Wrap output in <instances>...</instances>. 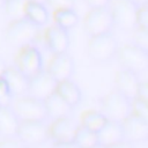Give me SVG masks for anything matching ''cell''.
<instances>
[{
  "label": "cell",
  "mask_w": 148,
  "mask_h": 148,
  "mask_svg": "<svg viewBox=\"0 0 148 148\" xmlns=\"http://www.w3.org/2000/svg\"><path fill=\"white\" fill-rule=\"evenodd\" d=\"M136 28L148 30V5L138 7L136 12Z\"/></svg>",
  "instance_id": "f1b7e54d"
},
{
  "label": "cell",
  "mask_w": 148,
  "mask_h": 148,
  "mask_svg": "<svg viewBox=\"0 0 148 148\" xmlns=\"http://www.w3.org/2000/svg\"><path fill=\"white\" fill-rule=\"evenodd\" d=\"M47 118L54 120L58 118H64V117H69L73 108L68 105L58 94L57 91L50 95L46 99H44Z\"/></svg>",
  "instance_id": "d6986e66"
},
{
  "label": "cell",
  "mask_w": 148,
  "mask_h": 148,
  "mask_svg": "<svg viewBox=\"0 0 148 148\" xmlns=\"http://www.w3.org/2000/svg\"><path fill=\"white\" fill-rule=\"evenodd\" d=\"M74 142L80 148H92V147L98 145L97 133L80 125L76 128V133H75V136H74Z\"/></svg>",
  "instance_id": "cb8c5ba5"
},
{
  "label": "cell",
  "mask_w": 148,
  "mask_h": 148,
  "mask_svg": "<svg viewBox=\"0 0 148 148\" xmlns=\"http://www.w3.org/2000/svg\"><path fill=\"white\" fill-rule=\"evenodd\" d=\"M13 95L2 75H0V106H10Z\"/></svg>",
  "instance_id": "83f0119b"
},
{
  "label": "cell",
  "mask_w": 148,
  "mask_h": 148,
  "mask_svg": "<svg viewBox=\"0 0 148 148\" xmlns=\"http://www.w3.org/2000/svg\"><path fill=\"white\" fill-rule=\"evenodd\" d=\"M124 132V140L132 143L145 142L148 139V120L139 118L134 114H130L121 121Z\"/></svg>",
  "instance_id": "8fae6325"
},
{
  "label": "cell",
  "mask_w": 148,
  "mask_h": 148,
  "mask_svg": "<svg viewBox=\"0 0 148 148\" xmlns=\"http://www.w3.org/2000/svg\"><path fill=\"white\" fill-rule=\"evenodd\" d=\"M76 128H77V125L69 117L54 119L52 124L49 126L50 139L53 140V143L74 141Z\"/></svg>",
  "instance_id": "4fadbf2b"
},
{
  "label": "cell",
  "mask_w": 148,
  "mask_h": 148,
  "mask_svg": "<svg viewBox=\"0 0 148 148\" xmlns=\"http://www.w3.org/2000/svg\"><path fill=\"white\" fill-rule=\"evenodd\" d=\"M31 1H36V2H40V3H44V5H45V2H46V0H31Z\"/></svg>",
  "instance_id": "74e56055"
},
{
  "label": "cell",
  "mask_w": 148,
  "mask_h": 148,
  "mask_svg": "<svg viewBox=\"0 0 148 148\" xmlns=\"http://www.w3.org/2000/svg\"><path fill=\"white\" fill-rule=\"evenodd\" d=\"M25 147L22 145L16 138H3L0 141V148H23Z\"/></svg>",
  "instance_id": "4dcf8cb0"
},
{
  "label": "cell",
  "mask_w": 148,
  "mask_h": 148,
  "mask_svg": "<svg viewBox=\"0 0 148 148\" xmlns=\"http://www.w3.org/2000/svg\"><path fill=\"white\" fill-rule=\"evenodd\" d=\"M101 112L108 120L121 123L131 114V101L117 90H112L102 97Z\"/></svg>",
  "instance_id": "3957f363"
},
{
  "label": "cell",
  "mask_w": 148,
  "mask_h": 148,
  "mask_svg": "<svg viewBox=\"0 0 148 148\" xmlns=\"http://www.w3.org/2000/svg\"><path fill=\"white\" fill-rule=\"evenodd\" d=\"M57 86L58 82L52 77V75L47 71L42 69L36 75L29 77V88L27 95L44 101L50 95L56 92Z\"/></svg>",
  "instance_id": "30bf717a"
},
{
  "label": "cell",
  "mask_w": 148,
  "mask_h": 148,
  "mask_svg": "<svg viewBox=\"0 0 148 148\" xmlns=\"http://www.w3.org/2000/svg\"><path fill=\"white\" fill-rule=\"evenodd\" d=\"M106 120L108 119L101 111L88 110L81 114V126L96 133L102 128V126L106 123Z\"/></svg>",
  "instance_id": "603a6c76"
},
{
  "label": "cell",
  "mask_w": 148,
  "mask_h": 148,
  "mask_svg": "<svg viewBox=\"0 0 148 148\" xmlns=\"http://www.w3.org/2000/svg\"><path fill=\"white\" fill-rule=\"evenodd\" d=\"M39 36V27L35 25L28 18L10 21L5 30V40L12 47H22L34 44Z\"/></svg>",
  "instance_id": "6da1fadb"
},
{
  "label": "cell",
  "mask_w": 148,
  "mask_h": 148,
  "mask_svg": "<svg viewBox=\"0 0 148 148\" xmlns=\"http://www.w3.org/2000/svg\"><path fill=\"white\" fill-rule=\"evenodd\" d=\"M53 148H80L74 141L71 142H62V143H54Z\"/></svg>",
  "instance_id": "e575fe53"
},
{
  "label": "cell",
  "mask_w": 148,
  "mask_h": 148,
  "mask_svg": "<svg viewBox=\"0 0 148 148\" xmlns=\"http://www.w3.org/2000/svg\"><path fill=\"white\" fill-rule=\"evenodd\" d=\"M109 148H135V146H134V143H132L130 141L123 140V141H120V142H118V143H116Z\"/></svg>",
  "instance_id": "836d02e7"
},
{
  "label": "cell",
  "mask_w": 148,
  "mask_h": 148,
  "mask_svg": "<svg viewBox=\"0 0 148 148\" xmlns=\"http://www.w3.org/2000/svg\"><path fill=\"white\" fill-rule=\"evenodd\" d=\"M135 98L148 102V84H147V81H141L140 80L139 88H138V94H136Z\"/></svg>",
  "instance_id": "1f68e13d"
},
{
  "label": "cell",
  "mask_w": 148,
  "mask_h": 148,
  "mask_svg": "<svg viewBox=\"0 0 148 148\" xmlns=\"http://www.w3.org/2000/svg\"><path fill=\"white\" fill-rule=\"evenodd\" d=\"M44 42L52 54L65 53L69 47V35L68 31L53 24L49 27L44 34Z\"/></svg>",
  "instance_id": "5bb4252c"
},
{
  "label": "cell",
  "mask_w": 148,
  "mask_h": 148,
  "mask_svg": "<svg viewBox=\"0 0 148 148\" xmlns=\"http://www.w3.org/2000/svg\"><path fill=\"white\" fill-rule=\"evenodd\" d=\"M89 8H99V7H108L110 6L111 0H84Z\"/></svg>",
  "instance_id": "d6a6232c"
},
{
  "label": "cell",
  "mask_w": 148,
  "mask_h": 148,
  "mask_svg": "<svg viewBox=\"0 0 148 148\" xmlns=\"http://www.w3.org/2000/svg\"><path fill=\"white\" fill-rule=\"evenodd\" d=\"M53 20L54 24L68 31L76 27V24L79 23V15L74 10V8L57 9L53 10Z\"/></svg>",
  "instance_id": "7402d4cb"
},
{
  "label": "cell",
  "mask_w": 148,
  "mask_h": 148,
  "mask_svg": "<svg viewBox=\"0 0 148 148\" xmlns=\"http://www.w3.org/2000/svg\"><path fill=\"white\" fill-rule=\"evenodd\" d=\"M46 71L57 82L71 80L74 73V60L67 52L53 54Z\"/></svg>",
  "instance_id": "7c38bea8"
},
{
  "label": "cell",
  "mask_w": 148,
  "mask_h": 148,
  "mask_svg": "<svg viewBox=\"0 0 148 148\" xmlns=\"http://www.w3.org/2000/svg\"><path fill=\"white\" fill-rule=\"evenodd\" d=\"M132 44L135 46L148 51V30L147 29H141V28H135L133 30V39Z\"/></svg>",
  "instance_id": "4316f807"
},
{
  "label": "cell",
  "mask_w": 148,
  "mask_h": 148,
  "mask_svg": "<svg viewBox=\"0 0 148 148\" xmlns=\"http://www.w3.org/2000/svg\"><path fill=\"white\" fill-rule=\"evenodd\" d=\"M118 42L111 32L90 37L87 45L88 57L96 64H106L116 58Z\"/></svg>",
  "instance_id": "7a4b0ae2"
},
{
  "label": "cell",
  "mask_w": 148,
  "mask_h": 148,
  "mask_svg": "<svg viewBox=\"0 0 148 148\" xmlns=\"http://www.w3.org/2000/svg\"><path fill=\"white\" fill-rule=\"evenodd\" d=\"M92 148H104V147H102V146H99V145H97V146H95V147H92Z\"/></svg>",
  "instance_id": "ab89813d"
},
{
  "label": "cell",
  "mask_w": 148,
  "mask_h": 148,
  "mask_svg": "<svg viewBox=\"0 0 148 148\" xmlns=\"http://www.w3.org/2000/svg\"><path fill=\"white\" fill-rule=\"evenodd\" d=\"M16 139L25 147H36L43 145L50 139L49 125L45 123V120L20 121Z\"/></svg>",
  "instance_id": "5b68a950"
},
{
  "label": "cell",
  "mask_w": 148,
  "mask_h": 148,
  "mask_svg": "<svg viewBox=\"0 0 148 148\" xmlns=\"http://www.w3.org/2000/svg\"><path fill=\"white\" fill-rule=\"evenodd\" d=\"M20 120L10 106H0V135L16 138Z\"/></svg>",
  "instance_id": "ac0fdd59"
},
{
  "label": "cell",
  "mask_w": 148,
  "mask_h": 148,
  "mask_svg": "<svg viewBox=\"0 0 148 148\" xmlns=\"http://www.w3.org/2000/svg\"><path fill=\"white\" fill-rule=\"evenodd\" d=\"M5 1H6V0H0V7H2V6H3Z\"/></svg>",
  "instance_id": "f35d334b"
},
{
  "label": "cell",
  "mask_w": 148,
  "mask_h": 148,
  "mask_svg": "<svg viewBox=\"0 0 148 148\" xmlns=\"http://www.w3.org/2000/svg\"><path fill=\"white\" fill-rule=\"evenodd\" d=\"M20 121L38 120L43 121L47 119L44 101L34 98L31 96H21L12 108Z\"/></svg>",
  "instance_id": "9c48e42d"
},
{
  "label": "cell",
  "mask_w": 148,
  "mask_h": 148,
  "mask_svg": "<svg viewBox=\"0 0 148 148\" xmlns=\"http://www.w3.org/2000/svg\"><path fill=\"white\" fill-rule=\"evenodd\" d=\"M98 145L109 148L120 141L124 140V132L121 127V123L106 120V123L102 126V128L97 132Z\"/></svg>",
  "instance_id": "e0dca14e"
},
{
  "label": "cell",
  "mask_w": 148,
  "mask_h": 148,
  "mask_svg": "<svg viewBox=\"0 0 148 148\" xmlns=\"http://www.w3.org/2000/svg\"><path fill=\"white\" fill-rule=\"evenodd\" d=\"M131 113L142 118L145 120H148V102L134 98L131 101Z\"/></svg>",
  "instance_id": "484cf974"
},
{
  "label": "cell",
  "mask_w": 148,
  "mask_h": 148,
  "mask_svg": "<svg viewBox=\"0 0 148 148\" xmlns=\"http://www.w3.org/2000/svg\"><path fill=\"white\" fill-rule=\"evenodd\" d=\"M113 27L110 6L90 8L84 17V31L89 37L111 32Z\"/></svg>",
  "instance_id": "8992f818"
},
{
  "label": "cell",
  "mask_w": 148,
  "mask_h": 148,
  "mask_svg": "<svg viewBox=\"0 0 148 148\" xmlns=\"http://www.w3.org/2000/svg\"><path fill=\"white\" fill-rule=\"evenodd\" d=\"M7 68V65H6V62L0 58V75H2V73H3V71Z\"/></svg>",
  "instance_id": "8d00e7d4"
},
{
  "label": "cell",
  "mask_w": 148,
  "mask_h": 148,
  "mask_svg": "<svg viewBox=\"0 0 148 148\" xmlns=\"http://www.w3.org/2000/svg\"><path fill=\"white\" fill-rule=\"evenodd\" d=\"M116 58L121 68L132 71L136 74H140L148 68V51H145L132 43L119 46Z\"/></svg>",
  "instance_id": "277c9868"
},
{
  "label": "cell",
  "mask_w": 148,
  "mask_h": 148,
  "mask_svg": "<svg viewBox=\"0 0 148 148\" xmlns=\"http://www.w3.org/2000/svg\"><path fill=\"white\" fill-rule=\"evenodd\" d=\"M24 17L37 27H43L49 21V10L46 5L28 0L24 7Z\"/></svg>",
  "instance_id": "ffe728a7"
},
{
  "label": "cell",
  "mask_w": 148,
  "mask_h": 148,
  "mask_svg": "<svg viewBox=\"0 0 148 148\" xmlns=\"http://www.w3.org/2000/svg\"><path fill=\"white\" fill-rule=\"evenodd\" d=\"M57 94L73 109L77 106L81 102L82 94L76 83H74L71 80H65L61 82H58L57 86Z\"/></svg>",
  "instance_id": "44dd1931"
},
{
  "label": "cell",
  "mask_w": 148,
  "mask_h": 148,
  "mask_svg": "<svg viewBox=\"0 0 148 148\" xmlns=\"http://www.w3.org/2000/svg\"><path fill=\"white\" fill-rule=\"evenodd\" d=\"M3 79L6 80L8 88L14 96H24L28 94L29 88V77L21 73L16 67H7L2 73Z\"/></svg>",
  "instance_id": "2e32d148"
},
{
  "label": "cell",
  "mask_w": 148,
  "mask_h": 148,
  "mask_svg": "<svg viewBox=\"0 0 148 148\" xmlns=\"http://www.w3.org/2000/svg\"><path fill=\"white\" fill-rule=\"evenodd\" d=\"M28 0H6L3 3L5 13L10 21L24 17V7Z\"/></svg>",
  "instance_id": "d4e9b609"
},
{
  "label": "cell",
  "mask_w": 148,
  "mask_h": 148,
  "mask_svg": "<svg viewBox=\"0 0 148 148\" xmlns=\"http://www.w3.org/2000/svg\"><path fill=\"white\" fill-rule=\"evenodd\" d=\"M15 67L27 77H31L43 69V57L39 49L29 44L18 49L15 57Z\"/></svg>",
  "instance_id": "52a82bcc"
},
{
  "label": "cell",
  "mask_w": 148,
  "mask_h": 148,
  "mask_svg": "<svg viewBox=\"0 0 148 148\" xmlns=\"http://www.w3.org/2000/svg\"><path fill=\"white\" fill-rule=\"evenodd\" d=\"M140 79L139 75L132 71L121 68L116 73L114 76V87L118 92L124 95L130 101L134 99L138 94Z\"/></svg>",
  "instance_id": "9a60e30c"
},
{
  "label": "cell",
  "mask_w": 148,
  "mask_h": 148,
  "mask_svg": "<svg viewBox=\"0 0 148 148\" xmlns=\"http://www.w3.org/2000/svg\"><path fill=\"white\" fill-rule=\"evenodd\" d=\"M132 2H134L138 7L140 6H145V5H148V0H131Z\"/></svg>",
  "instance_id": "d590c367"
},
{
  "label": "cell",
  "mask_w": 148,
  "mask_h": 148,
  "mask_svg": "<svg viewBox=\"0 0 148 148\" xmlns=\"http://www.w3.org/2000/svg\"><path fill=\"white\" fill-rule=\"evenodd\" d=\"M110 10L114 27L123 31H133L136 28L138 6L131 0H114Z\"/></svg>",
  "instance_id": "ba28073f"
},
{
  "label": "cell",
  "mask_w": 148,
  "mask_h": 148,
  "mask_svg": "<svg viewBox=\"0 0 148 148\" xmlns=\"http://www.w3.org/2000/svg\"><path fill=\"white\" fill-rule=\"evenodd\" d=\"M45 5H47V7H50L52 10L74 8L75 0H46Z\"/></svg>",
  "instance_id": "f546056e"
}]
</instances>
